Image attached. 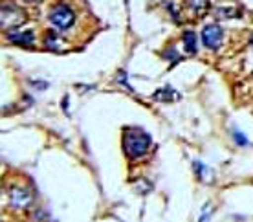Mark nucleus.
Listing matches in <instances>:
<instances>
[{
  "instance_id": "obj_1",
  "label": "nucleus",
  "mask_w": 253,
  "mask_h": 222,
  "mask_svg": "<svg viewBox=\"0 0 253 222\" xmlns=\"http://www.w3.org/2000/svg\"><path fill=\"white\" fill-rule=\"evenodd\" d=\"M123 149L128 158H141L151 149V136L139 129H128L123 136Z\"/></svg>"
},
{
  "instance_id": "obj_2",
  "label": "nucleus",
  "mask_w": 253,
  "mask_h": 222,
  "mask_svg": "<svg viewBox=\"0 0 253 222\" xmlns=\"http://www.w3.org/2000/svg\"><path fill=\"white\" fill-rule=\"evenodd\" d=\"M24 22H26L24 11H22L17 4L7 2V4L2 6V30L13 32L15 28H19V26L24 24Z\"/></svg>"
},
{
  "instance_id": "obj_3",
  "label": "nucleus",
  "mask_w": 253,
  "mask_h": 222,
  "mask_svg": "<svg viewBox=\"0 0 253 222\" xmlns=\"http://www.w3.org/2000/svg\"><path fill=\"white\" fill-rule=\"evenodd\" d=\"M48 19H50L51 24L55 26V28H59V30H68V28H72L74 22H76V13L72 11V7L66 6V4H57V6L50 11Z\"/></svg>"
},
{
  "instance_id": "obj_4",
  "label": "nucleus",
  "mask_w": 253,
  "mask_h": 222,
  "mask_svg": "<svg viewBox=\"0 0 253 222\" xmlns=\"http://www.w3.org/2000/svg\"><path fill=\"white\" fill-rule=\"evenodd\" d=\"M222 39H224V32L218 24H208L202 32V43L208 50H216L220 48Z\"/></svg>"
},
{
  "instance_id": "obj_5",
  "label": "nucleus",
  "mask_w": 253,
  "mask_h": 222,
  "mask_svg": "<svg viewBox=\"0 0 253 222\" xmlns=\"http://www.w3.org/2000/svg\"><path fill=\"white\" fill-rule=\"evenodd\" d=\"M33 202V195L30 189L24 187H13L9 191V204L13 210H28Z\"/></svg>"
},
{
  "instance_id": "obj_6",
  "label": "nucleus",
  "mask_w": 253,
  "mask_h": 222,
  "mask_svg": "<svg viewBox=\"0 0 253 222\" xmlns=\"http://www.w3.org/2000/svg\"><path fill=\"white\" fill-rule=\"evenodd\" d=\"M7 39L15 43V44H20V46H32L33 41H35V33L32 30H24V32H20V30H13V32L7 33Z\"/></svg>"
},
{
  "instance_id": "obj_7",
  "label": "nucleus",
  "mask_w": 253,
  "mask_h": 222,
  "mask_svg": "<svg viewBox=\"0 0 253 222\" xmlns=\"http://www.w3.org/2000/svg\"><path fill=\"white\" fill-rule=\"evenodd\" d=\"M152 97L158 99V101H176V99H180V94L174 89H171V87H164L158 92H154Z\"/></svg>"
},
{
  "instance_id": "obj_8",
  "label": "nucleus",
  "mask_w": 253,
  "mask_h": 222,
  "mask_svg": "<svg viewBox=\"0 0 253 222\" xmlns=\"http://www.w3.org/2000/svg\"><path fill=\"white\" fill-rule=\"evenodd\" d=\"M187 2V7L193 15H198L202 17L204 13H208L209 9V0H185Z\"/></svg>"
},
{
  "instance_id": "obj_9",
  "label": "nucleus",
  "mask_w": 253,
  "mask_h": 222,
  "mask_svg": "<svg viewBox=\"0 0 253 222\" xmlns=\"http://www.w3.org/2000/svg\"><path fill=\"white\" fill-rule=\"evenodd\" d=\"M184 48L187 53H196V50H198V41H196L195 32L187 30V32L184 33Z\"/></svg>"
},
{
  "instance_id": "obj_10",
  "label": "nucleus",
  "mask_w": 253,
  "mask_h": 222,
  "mask_svg": "<svg viewBox=\"0 0 253 222\" xmlns=\"http://www.w3.org/2000/svg\"><path fill=\"white\" fill-rule=\"evenodd\" d=\"M215 15L218 19H235V17H241V9L239 7H216Z\"/></svg>"
},
{
  "instance_id": "obj_11",
  "label": "nucleus",
  "mask_w": 253,
  "mask_h": 222,
  "mask_svg": "<svg viewBox=\"0 0 253 222\" xmlns=\"http://www.w3.org/2000/svg\"><path fill=\"white\" fill-rule=\"evenodd\" d=\"M61 44H63V43H61V39H59L55 33H50V35L46 37V46L51 48V50H61Z\"/></svg>"
},
{
  "instance_id": "obj_12",
  "label": "nucleus",
  "mask_w": 253,
  "mask_h": 222,
  "mask_svg": "<svg viewBox=\"0 0 253 222\" xmlns=\"http://www.w3.org/2000/svg\"><path fill=\"white\" fill-rule=\"evenodd\" d=\"M233 140H235V143H237V145H241V147L250 145V141L246 140V136H244L241 131H233Z\"/></svg>"
},
{
  "instance_id": "obj_13",
  "label": "nucleus",
  "mask_w": 253,
  "mask_h": 222,
  "mask_svg": "<svg viewBox=\"0 0 253 222\" xmlns=\"http://www.w3.org/2000/svg\"><path fill=\"white\" fill-rule=\"evenodd\" d=\"M195 171L198 173V177L202 178V180H206V175H208V169H206V167H204V164L202 162H195Z\"/></svg>"
},
{
  "instance_id": "obj_14",
  "label": "nucleus",
  "mask_w": 253,
  "mask_h": 222,
  "mask_svg": "<svg viewBox=\"0 0 253 222\" xmlns=\"http://www.w3.org/2000/svg\"><path fill=\"white\" fill-rule=\"evenodd\" d=\"M164 57H165V59H169V61H171L172 64L178 63V61H180V57H178V53H176V51H174V50H172V48H171V50H169V51H165V53H164Z\"/></svg>"
},
{
  "instance_id": "obj_15",
  "label": "nucleus",
  "mask_w": 253,
  "mask_h": 222,
  "mask_svg": "<svg viewBox=\"0 0 253 222\" xmlns=\"http://www.w3.org/2000/svg\"><path fill=\"white\" fill-rule=\"evenodd\" d=\"M22 2H26V4H33V2H39V0H22Z\"/></svg>"
},
{
  "instance_id": "obj_16",
  "label": "nucleus",
  "mask_w": 253,
  "mask_h": 222,
  "mask_svg": "<svg viewBox=\"0 0 253 222\" xmlns=\"http://www.w3.org/2000/svg\"><path fill=\"white\" fill-rule=\"evenodd\" d=\"M250 44H252V46H253V35H252V41H250Z\"/></svg>"
}]
</instances>
